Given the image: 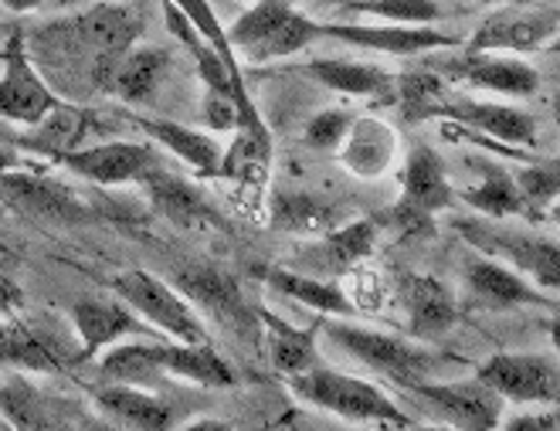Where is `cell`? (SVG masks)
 Returning a JSON list of instances; mask_svg holds the SVG:
<instances>
[{
	"instance_id": "1",
	"label": "cell",
	"mask_w": 560,
	"mask_h": 431,
	"mask_svg": "<svg viewBox=\"0 0 560 431\" xmlns=\"http://www.w3.org/2000/svg\"><path fill=\"white\" fill-rule=\"evenodd\" d=\"M140 35H143V14L129 0H122V4L109 0V4H95L65 21L42 24L31 35V42H35L38 58L61 55V51L72 55L75 61H82L89 89L113 95L119 61L140 42Z\"/></svg>"
},
{
	"instance_id": "2",
	"label": "cell",
	"mask_w": 560,
	"mask_h": 431,
	"mask_svg": "<svg viewBox=\"0 0 560 431\" xmlns=\"http://www.w3.org/2000/svg\"><path fill=\"white\" fill-rule=\"evenodd\" d=\"M319 334L329 343H337L343 353H350L353 360L368 363L374 374L394 381L398 387H408V391L418 387V384H428V381H442V374L448 368H466L463 357L435 353V350H428L418 340L377 334V329L360 326L353 319L326 316V319H319Z\"/></svg>"
},
{
	"instance_id": "3",
	"label": "cell",
	"mask_w": 560,
	"mask_h": 431,
	"mask_svg": "<svg viewBox=\"0 0 560 431\" xmlns=\"http://www.w3.org/2000/svg\"><path fill=\"white\" fill-rule=\"evenodd\" d=\"M224 38L232 51L245 55V61L269 65L319 42V21L295 8V0H255V8L224 27Z\"/></svg>"
},
{
	"instance_id": "4",
	"label": "cell",
	"mask_w": 560,
	"mask_h": 431,
	"mask_svg": "<svg viewBox=\"0 0 560 431\" xmlns=\"http://www.w3.org/2000/svg\"><path fill=\"white\" fill-rule=\"evenodd\" d=\"M289 391L300 397V401L329 411L337 418L347 421H377V424H390V428H411L415 421L401 411V405L394 401L390 394H384L381 387H374L371 381H360L340 371H329L323 363L316 368L303 371V374H292L285 377Z\"/></svg>"
},
{
	"instance_id": "5",
	"label": "cell",
	"mask_w": 560,
	"mask_h": 431,
	"mask_svg": "<svg viewBox=\"0 0 560 431\" xmlns=\"http://www.w3.org/2000/svg\"><path fill=\"white\" fill-rule=\"evenodd\" d=\"M452 184L445 174V160L432 147H415L401 171V197L384 214V228L401 238L435 235V214L452 205Z\"/></svg>"
},
{
	"instance_id": "6",
	"label": "cell",
	"mask_w": 560,
	"mask_h": 431,
	"mask_svg": "<svg viewBox=\"0 0 560 431\" xmlns=\"http://www.w3.org/2000/svg\"><path fill=\"white\" fill-rule=\"evenodd\" d=\"M452 228L466 238V245L472 252L510 265L513 272H520L526 282H534L537 289H544V292L560 289V248H557V238L526 235V231L497 228V224L469 221V218H455Z\"/></svg>"
},
{
	"instance_id": "7",
	"label": "cell",
	"mask_w": 560,
	"mask_h": 431,
	"mask_svg": "<svg viewBox=\"0 0 560 431\" xmlns=\"http://www.w3.org/2000/svg\"><path fill=\"white\" fill-rule=\"evenodd\" d=\"M174 289L194 310H201L208 319L232 329L238 340L245 343L261 340L258 310L245 300V292L232 272L218 269L211 261H184L174 269Z\"/></svg>"
},
{
	"instance_id": "8",
	"label": "cell",
	"mask_w": 560,
	"mask_h": 431,
	"mask_svg": "<svg viewBox=\"0 0 560 431\" xmlns=\"http://www.w3.org/2000/svg\"><path fill=\"white\" fill-rule=\"evenodd\" d=\"M116 300H122L137 316H143L163 340H177V343H211L208 340V326L184 295L143 269H129L113 279Z\"/></svg>"
},
{
	"instance_id": "9",
	"label": "cell",
	"mask_w": 560,
	"mask_h": 431,
	"mask_svg": "<svg viewBox=\"0 0 560 431\" xmlns=\"http://www.w3.org/2000/svg\"><path fill=\"white\" fill-rule=\"evenodd\" d=\"M0 119L18 126H38L51 109L61 106L58 92L38 72L27 48V31L14 27L0 48Z\"/></svg>"
},
{
	"instance_id": "10",
	"label": "cell",
	"mask_w": 560,
	"mask_h": 431,
	"mask_svg": "<svg viewBox=\"0 0 560 431\" xmlns=\"http://www.w3.org/2000/svg\"><path fill=\"white\" fill-rule=\"evenodd\" d=\"M381 218H357V221H343L340 228L326 231V235L313 238L310 245L295 248L285 261H279L282 269L303 272V276H316V279H329L337 282L340 276L357 272L364 265L381 238Z\"/></svg>"
},
{
	"instance_id": "11",
	"label": "cell",
	"mask_w": 560,
	"mask_h": 431,
	"mask_svg": "<svg viewBox=\"0 0 560 431\" xmlns=\"http://www.w3.org/2000/svg\"><path fill=\"white\" fill-rule=\"evenodd\" d=\"M0 201L31 221H55V224L95 221V208L89 201H82L75 187L61 184L48 174L21 171V167L0 177Z\"/></svg>"
},
{
	"instance_id": "12",
	"label": "cell",
	"mask_w": 560,
	"mask_h": 431,
	"mask_svg": "<svg viewBox=\"0 0 560 431\" xmlns=\"http://www.w3.org/2000/svg\"><path fill=\"white\" fill-rule=\"evenodd\" d=\"M476 377L513 405H557L560 371L547 353H497L476 368Z\"/></svg>"
},
{
	"instance_id": "13",
	"label": "cell",
	"mask_w": 560,
	"mask_h": 431,
	"mask_svg": "<svg viewBox=\"0 0 560 431\" xmlns=\"http://www.w3.org/2000/svg\"><path fill=\"white\" fill-rule=\"evenodd\" d=\"M69 319L79 337V360H98L109 347L122 343V340H137V337H150V340H163L156 329L129 310L122 300H106V295H82L69 306Z\"/></svg>"
},
{
	"instance_id": "14",
	"label": "cell",
	"mask_w": 560,
	"mask_h": 431,
	"mask_svg": "<svg viewBox=\"0 0 560 431\" xmlns=\"http://www.w3.org/2000/svg\"><path fill=\"white\" fill-rule=\"evenodd\" d=\"M424 119H445L455 126H466L503 147H537L534 113L506 106V103H482V98L452 95L448 89H442V95L432 103V109L424 113Z\"/></svg>"
},
{
	"instance_id": "15",
	"label": "cell",
	"mask_w": 560,
	"mask_h": 431,
	"mask_svg": "<svg viewBox=\"0 0 560 431\" xmlns=\"http://www.w3.org/2000/svg\"><path fill=\"white\" fill-rule=\"evenodd\" d=\"M442 82L472 85L482 92H497L510 98H530L540 92V72L523 58H500L489 51H458L445 61L428 65Z\"/></svg>"
},
{
	"instance_id": "16",
	"label": "cell",
	"mask_w": 560,
	"mask_h": 431,
	"mask_svg": "<svg viewBox=\"0 0 560 431\" xmlns=\"http://www.w3.org/2000/svg\"><path fill=\"white\" fill-rule=\"evenodd\" d=\"M463 279H466V303L472 310H516V306H544L557 310V300H547V292L526 282L510 265L486 258L479 252H469L463 258Z\"/></svg>"
},
{
	"instance_id": "17",
	"label": "cell",
	"mask_w": 560,
	"mask_h": 431,
	"mask_svg": "<svg viewBox=\"0 0 560 431\" xmlns=\"http://www.w3.org/2000/svg\"><path fill=\"white\" fill-rule=\"evenodd\" d=\"M65 171L79 174L89 184L98 187H119V184H140L153 167H160V153L150 143H126V140H109L95 147H79L58 156Z\"/></svg>"
},
{
	"instance_id": "18",
	"label": "cell",
	"mask_w": 560,
	"mask_h": 431,
	"mask_svg": "<svg viewBox=\"0 0 560 431\" xmlns=\"http://www.w3.org/2000/svg\"><path fill=\"white\" fill-rule=\"evenodd\" d=\"M319 38H337L343 45L377 51V55H432L463 48V38L439 31L432 24H319Z\"/></svg>"
},
{
	"instance_id": "19",
	"label": "cell",
	"mask_w": 560,
	"mask_h": 431,
	"mask_svg": "<svg viewBox=\"0 0 560 431\" xmlns=\"http://www.w3.org/2000/svg\"><path fill=\"white\" fill-rule=\"evenodd\" d=\"M411 394H418L421 401L432 405V411H439L445 418V424H452L458 431H497L500 428L503 401L479 377L428 381V384L411 387Z\"/></svg>"
},
{
	"instance_id": "20",
	"label": "cell",
	"mask_w": 560,
	"mask_h": 431,
	"mask_svg": "<svg viewBox=\"0 0 560 431\" xmlns=\"http://www.w3.org/2000/svg\"><path fill=\"white\" fill-rule=\"evenodd\" d=\"M550 38H557V8L550 11H523L503 8L489 14L463 45V51H537Z\"/></svg>"
},
{
	"instance_id": "21",
	"label": "cell",
	"mask_w": 560,
	"mask_h": 431,
	"mask_svg": "<svg viewBox=\"0 0 560 431\" xmlns=\"http://www.w3.org/2000/svg\"><path fill=\"white\" fill-rule=\"evenodd\" d=\"M398 300L405 306L408 334L418 343H432L445 337L458 323V300L435 276H421V272L398 276Z\"/></svg>"
},
{
	"instance_id": "22",
	"label": "cell",
	"mask_w": 560,
	"mask_h": 431,
	"mask_svg": "<svg viewBox=\"0 0 560 431\" xmlns=\"http://www.w3.org/2000/svg\"><path fill=\"white\" fill-rule=\"evenodd\" d=\"M140 187L147 190V201L153 205V211L177 228H228L224 218L208 201V194L187 177L167 171L163 163L140 180Z\"/></svg>"
},
{
	"instance_id": "23",
	"label": "cell",
	"mask_w": 560,
	"mask_h": 431,
	"mask_svg": "<svg viewBox=\"0 0 560 431\" xmlns=\"http://www.w3.org/2000/svg\"><path fill=\"white\" fill-rule=\"evenodd\" d=\"M337 156L353 177L377 180L384 177L394 160H398V132L377 116H353Z\"/></svg>"
},
{
	"instance_id": "24",
	"label": "cell",
	"mask_w": 560,
	"mask_h": 431,
	"mask_svg": "<svg viewBox=\"0 0 560 431\" xmlns=\"http://www.w3.org/2000/svg\"><path fill=\"white\" fill-rule=\"evenodd\" d=\"M92 401L113 421L133 431H174L177 428V408L171 401H163V397H156L150 387L113 381L103 387H92Z\"/></svg>"
},
{
	"instance_id": "25",
	"label": "cell",
	"mask_w": 560,
	"mask_h": 431,
	"mask_svg": "<svg viewBox=\"0 0 560 431\" xmlns=\"http://www.w3.org/2000/svg\"><path fill=\"white\" fill-rule=\"evenodd\" d=\"M258 276H261V282H266L269 289L285 295V300H295L300 306H310L319 316H334V319H357L360 316L357 303L350 300V292L340 282L292 272V269H282V265H261Z\"/></svg>"
},
{
	"instance_id": "26",
	"label": "cell",
	"mask_w": 560,
	"mask_h": 431,
	"mask_svg": "<svg viewBox=\"0 0 560 431\" xmlns=\"http://www.w3.org/2000/svg\"><path fill=\"white\" fill-rule=\"evenodd\" d=\"M266 218L269 228L282 231V235H303V238H319L326 231L343 224L340 208L313 190H272Z\"/></svg>"
},
{
	"instance_id": "27",
	"label": "cell",
	"mask_w": 560,
	"mask_h": 431,
	"mask_svg": "<svg viewBox=\"0 0 560 431\" xmlns=\"http://www.w3.org/2000/svg\"><path fill=\"white\" fill-rule=\"evenodd\" d=\"M126 119L133 126H140L153 143L177 153L197 177H218L224 147L214 137H208V132L180 126L174 119H150V116H140V113H129Z\"/></svg>"
},
{
	"instance_id": "28",
	"label": "cell",
	"mask_w": 560,
	"mask_h": 431,
	"mask_svg": "<svg viewBox=\"0 0 560 431\" xmlns=\"http://www.w3.org/2000/svg\"><path fill=\"white\" fill-rule=\"evenodd\" d=\"M295 75H306L323 89H334L340 95H364V98H394V79L387 69L371 61H343V58H313Z\"/></svg>"
},
{
	"instance_id": "29",
	"label": "cell",
	"mask_w": 560,
	"mask_h": 431,
	"mask_svg": "<svg viewBox=\"0 0 560 431\" xmlns=\"http://www.w3.org/2000/svg\"><path fill=\"white\" fill-rule=\"evenodd\" d=\"M174 69V51L160 48V45H133L116 69V82H113V95L126 106H150L163 79Z\"/></svg>"
},
{
	"instance_id": "30",
	"label": "cell",
	"mask_w": 560,
	"mask_h": 431,
	"mask_svg": "<svg viewBox=\"0 0 560 431\" xmlns=\"http://www.w3.org/2000/svg\"><path fill=\"white\" fill-rule=\"evenodd\" d=\"M156 368L163 377L174 374L201 387H235L238 374L211 343H177V340H160L156 343Z\"/></svg>"
},
{
	"instance_id": "31",
	"label": "cell",
	"mask_w": 560,
	"mask_h": 431,
	"mask_svg": "<svg viewBox=\"0 0 560 431\" xmlns=\"http://www.w3.org/2000/svg\"><path fill=\"white\" fill-rule=\"evenodd\" d=\"M0 363L35 374H61L72 368V357H65L38 326L8 319L0 323Z\"/></svg>"
},
{
	"instance_id": "32",
	"label": "cell",
	"mask_w": 560,
	"mask_h": 431,
	"mask_svg": "<svg viewBox=\"0 0 560 431\" xmlns=\"http://www.w3.org/2000/svg\"><path fill=\"white\" fill-rule=\"evenodd\" d=\"M261 319V340L269 347L272 368L285 377L303 374L310 368H316V340H319V323L313 326H289L285 319H279L269 310H258Z\"/></svg>"
},
{
	"instance_id": "33",
	"label": "cell",
	"mask_w": 560,
	"mask_h": 431,
	"mask_svg": "<svg viewBox=\"0 0 560 431\" xmlns=\"http://www.w3.org/2000/svg\"><path fill=\"white\" fill-rule=\"evenodd\" d=\"M89 113L79 109V106H69L61 103L58 109H51L38 126L35 132H21V137H11L8 143L14 150H27V153H42L48 160L58 163V156H65L69 150H79L85 129H89Z\"/></svg>"
},
{
	"instance_id": "34",
	"label": "cell",
	"mask_w": 560,
	"mask_h": 431,
	"mask_svg": "<svg viewBox=\"0 0 560 431\" xmlns=\"http://www.w3.org/2000/svg\"><path fill=\"white\" fill-rule=\"evenodd\" d=\"M479 171H482V180L463 190V201L472 211L486 218H530L523 205V194L506 167H500V163H492V160H479Z\"/></svg>"
},
{
	"instance_id": "35",
	"label": "cell",
	"mask_w": 560,
	"mask_h": 431,
	"mask_svg": "<svg viewBox=\"0 0 560 431\" xmlns=\"http://www.w3.org/2000/svg\"><path fill=\"white\" fill-rule=\"evenodd\" d=\"M0 415L8 418V424L14 431H27L42 421L65 415V408L48 391H42L35 381H27L21 374H8L4 381H0Z\"/></svg>"
},
{
	"instance_id": "36",
	"label": "cell",
	"mask_w": 560,
	"mask_h": 431,
	"mask_svg": "<svg viewBox=\"0 0 560 431\" xmlns=\"http://www.w3.org/2000/svg\"><path fill=\"white\" fill-rule=\"evenodd\" d=\"M156 343L160 340H150V337L122 340L98 357V371H103L106 381L153 387L163 377V371L156 368Z\"/></svg>"
},
{
	"instance_id": "37",
	"label": "cell",
	"mask_w": 560,
	"mask_h": 431,
	"mask_svg": "<svg viewBox=\"0 0 560 431\" xmlns=\"http://www.w3.org/2000/svg\"><path fill=\"white\" fill-rule=\"evenodd\" d=\"M340 11L377 18L384 24H435L442 8L435 0H340Z\"/></svg>"
},
{
	"instance_id": "38",
	"label": "cell",
	"mask_w": 560,
	"mask_h": 431,
	"mask_svg": "<svg viewBox=\"0 0 560 431\" xmlns=\"http://www.w3.org/2000/svg\"><path fill=\"white\" fill-rule=\"evenodd\" d=\"M516 187L523 194V205H526V214L530 221H544L550 205H557V194H560V167L557 160H540V163H530V167H523L516 177Z\"/></svg>"
},
{
	"instance_id": "39",
	"label": "cell",
	"mask_w": 560,
	"mask_h": 431,
	"mask_svg": "<svg viewBox=\"0 0 560 431\" xmlns=\"http://www.w3.org/2000/svg\"><path fill=\"white\" fill-rule=\"evenodd\" d=\"M353 116L347 109H323L319 116H313L306 123V132L303 140L310 150H319V153H337V147L343 143L347 129H350Z\"/></svg>"
},
{
	"instance_id": "40",
	"label": "cell",
	"mask_w": 560,
	"mask_h": 431,
	"mask_svg": "<svg viewBox=\"0 0 560 431\" xmlns=\"http://www.w3.org/2000/svg\"><path fill=\"white\" fill-rule=\"evenodd\" d=\"M500 431H557V405H550L547 411L513 415Z\"/></svg>"
},
{
	"instance_id": "41",
	"label": "cell",
	"mask_w": 560,
	"mask_h": 431,
	"mask_svg": "<svg viewBox=\"0 0 560 431\" xmlns=\"http://www.w3.org/2000/svg\"><path fill=\"white\" fill-rule=\"evenodd\" d=\"M18 306H21V292H18L8 279H0V319L11 316Z\"/></svg>"
},
{
	"instance_id": "42",
	"label": "cell",
	"mask_w": 560,
	"mask_h": 431,
	"mask_svg": "<svg viewBox=\"0 0 560 431\" xmlns=\"http://www.w3.org/2000/svg\"><path fill=\"white\" fill-rule=\"evenodd\" d=\"M174 431H235V428L228 421H218V418H194V421H187V424H180Z\"/></svg>"
},
{
	"instance_id": "43",
	"label": "cell",
	"mask_w": 560,
	"mask_h": 431,
	"mask_svg": "<svg viewBox=\"0 0 560 431\" xmlns=\"http://www.w3.org/2000/svg\"><path fill=\"white\" fill-rule=\"evenodd\" d=\"M21 163V150H14L11 143H0V177H4L8 171H14Z\"/></svg>"
},
{
	"instance_id": "44",
	"label": "cell",
	"mask_w": 560,
	"mask_h": 431,
	"mask_svg": "<svg viewBox=\"0 0 560 431\" xmlns=\"http://www.w3.org/2000/svg\"><path fill=\"white\" fill-rule=\"evenodd\" d=\"M11 14H31V11H38L45 0H0Z\"/></svg>"
},
{
	"instance_id": "45",
	"label": "cell",
	"mask_w": 560,
	"mask_h": 431,
	"mask_svg": "<svg viewBox=\"0 0 560 431\" xmlns=\"http://www.w3.org/2000/svg\"><path fill=\"white\" fill-rule=\"evenodd\" d=\"M27 431H75V424L65 418V415H58V418H51V421H42V424H35V428H27Z\"/></svg>"
},
{
	"instance_id": "46",
	"label": "cell",
	"mask_w": 560,
	"mask_h": 431,
	"mask_svg": "<svg viewBox=\"0 0 560 431\" xmlns=\"http://www.w3.org/2000/svg\"><path fill=\"white\" fill-rule=\"evenodd\" d=\"M421 431H458V428H452V424H432V428H421Z\"/></svg>"
},
{
	"instance_id": "47",
	"label": "cell",
	"mask_w": 560,
	"mask_h": 431,
	"mask_svg": "<svg viewBox=\"0 0 560 431\" xmlns=\"http://www.w3.org/2000/svg\"><path fill=\"white\" fill-rule=\"evenodd\" d=\"M55 4H61V8H72V4H79V0H55ZM116 4H122V0H116Z\"/></svg>"
},
{
	"instance_id": "48",
	"label": "cell",
	"mask_w": 560,
	"mask_h": 431,
	"mask_svg": "<svg viewBox=\"0 0 560 431\" xmlns=\"http://www.w3.org/2000/svg\"><path fill=\"white\" fill-rule=\"evenodd\" d=\"M482 4H506V0H482Z\"/></svg>"
}]
</instances>
